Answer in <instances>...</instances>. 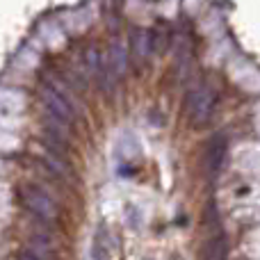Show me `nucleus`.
<instances>
[{
    "mask_svg": "<svg viewBox=\"0 0 260 260\" xmlns=\"http://www.w3.org/2000/svg\"><path fill=\"white\" fill-rule=\"evenodd\" d=\"M215 103H217V91L210 85H199L185 99V114H187V119L194 126H201L212 117Z\"/></svg>",
    "mask_w": 260,
    "mask_h": 260,
    "instance_id": "1",
    "label": "nucleus"
},
{
    "mask_svg": "<svg viewBox=\"0 0 260 260\" xmlns=\"http://www.w3.org/2000/svg\"><path fill=\"white\" fill-rule=\"evenodd\" d=\"M21 201L25 203V208L32 215H37L44 221H55L59 217V208H57V203L53 201V197L46 194L44 189L37 187V185H23Z\"/></svg>",
    "mask_w": 260,
    "mask_h": 260,
    "instance_id": "2",
    "label": "nucleus"
},
{
    "mask_svg": "<svg viewBox=\"0 0 260 260\" xmlns=\"http://www.w3.org/2000/svg\"><path fill=\"white\" fill-rule=\"evenodd\" d=\"M41 99H44L46 108H48V112L53 114L55 119H59V121H64V123L76 121V108H73V103L62 91L55 89L50 82H46V85L41 87Z\"/></svg>",
    "mask_w": 260,
    "mask_h": 260,
    "instance_id": "3",
    "label": "nucleus"
},
{
    "mask_svg": "<svg viewBox=\"0 0 260 260\" xmlns=\"http://www.w3.org/2000/svg\"><path fill=\"white\" fill-rule=\"evenodd\" d=\"M226 137L224 135H212L206 144V151H203V165H206V171L210 176L219 174L221 165H224L226 157Z\"/></svg>",
    "mask_w": 260,
    "mask_h": 260,
    "instance_id": "4",
    "label": "nucleus"
},
{
    "mask_svg": "<svg viewBox=\"0 0 260 260\" xmlns=\"http://www.w3.org/2000/svg\"><path fill=\"white\" fill-rule=\"evenodd\" d=\"M151 46H153V37H151L148 30H142V27H133V30H130V50H128V55L133 57L135 67L146 64L148 55H151Z\"/></svg>",
    "mask_w": 260,
    "mask_h": 260,
    "instance_id": "5",
    "label": "nucleus"
},
{
    "mask_svg": "<svg viewBox=\"0 0 260 260\" xmlns=\"http://www.w3.org/2000/svg\"><path fill=\"white\" fill-rule=\"evenodd\" d=\"M108 62H110V80H121L123 73L128 67V50H123V46L119 44V39H112L108 53Z\"/></svg>",
    "mask_w": 260,
    "mask_h": 260,
    "instance_id": "6",
    "label": "nucleus"
},
{
    "mask_svg": "<svg viewBox=\"0 0 260 260\" xmlns=\"http://www.w3.org/2000/svg\"><path fill=\"white\" fill-rule=\"evenodd\" d=\"M226 258V247H224V240L217 235L208 242L206 251H203V260H224Z\"/></svg>",
    "mask_w": 260,
    "mask_h": 260,
    "instance_id": "7",
    "label": "nucleus"
},
{
    "mask_svg": "<svg viewBox=\"0 0 260 260\" xmlns=\"http://www.w3.org/2000/svg\"><path fill=\"white\" fill-rule=\"evenodd\" d=\"M91 253H94V260H110L108 242H105V238H103V229H101V231H99V235H96V240H94V249H91Z\"/></svg>",
    "mask_w": 260,
    "mask_h": 260,
    "instance_id": "8",
    "label": "nucleus"
},
{
    "mask_svg": "<svg viewBox=\"0 0 260 260\" xmlns=\"http://www.w3.org/2000/svg\"><path fill=\"white\" fill-rule=\"evenodd\" d=\"M21 260H39V258H37V256H35V253L25 251V253H23V256H21Z\"/></svg>",
    "mask_w": 260,
    "mask_h": 260,
    "instance_id": "9",
    "label": "nucleus"
}]
</instances>
